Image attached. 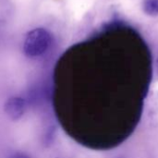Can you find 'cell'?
<instances>
[{"label":"cell","instance_id":"6da1fadb","mask_svg":"<svg viewBox=\"0 0 158 158\" xmlns=\"http://www.w3.org/2000/svg\"><path fill=\"white\" fill-rule=\"evenodd\" d=\"M52 41V35L46 29H33L27 34L24 40L23 52L28 57H39L49 50Z\"/></svg>","mask_w":158,"mask_h":158},{"label":"cell","instance_id":"7a4b0ae2","mask_svg":"<svg viewBox=\"0 0 158 158\" xmlns=\"http://www.w3.org/2000/svg\"><path fill=\"white\" fill-rule=\"evenodd\" d=\"M28 103L26 99L20 96H13L7 99L5 105L6 114L13 120L20 118L27 110Z\"/></svg>","mask_w":158,"mask_h":158},{"label":"cell","instance_id":"3957f363","mask_svg":"<svg viewBox=\"0 0 158 158\" xmlns=\"http://www.w3.org/2000/svg\"><path fill=\"white\" fill-rule=\"evenodd\" d=\"M143 11L149 17H158V0H143Z\"/></svg>","mask_w":158,"mask_h":158},{"label":"cell","instance_id":"277c9868","mask_svg":"<svg viewBox=\"0 0 158 158\" xmlns=\"http://www.w3.org/2000/svg\"><path fill=\"white\" fill-rule=\"evenodd\" d=\"M9 158H31L28 155L24 154V153H21V152H16L14 153L12 156H10Z\"/></svg>","mask_w":158,"mask_h":158}]
</instances>
